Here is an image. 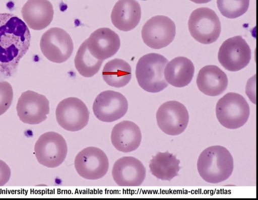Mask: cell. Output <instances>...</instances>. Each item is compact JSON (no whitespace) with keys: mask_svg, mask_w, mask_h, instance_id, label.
<instances>
[{"mask_svg":"<svg viewBox=\"0 0 258 200\" xmlns=\"http://www.w3.org/2000/svg\"><path fill=\"white\" fill-rule=\"evenodd\" d=\"M26 24L17 16L0 13V79L14 75L30 45Z\"/></svg>","mask_w":258,"mask_h":200,"instance_id":"1","label":"cell"},{"mask_svg":"<svg viewBox=\"0 0 258 200\" xmlns=\"http://www.w3.org/2000/svg\"><path fill=\"white\" fill-rule=\"evenodd\" d=\"M197 168L201 177L210 183H218L227 179L234 168L233 157L224 147L212 146L200 154Z\"/></svg>","mask_w":258,"mask_h":200,"instance_id":"2","label":"cell"},{"mask_svg":"<svg viewBox=\"0 0 258 200\" xmlns=\"http://www.w3.org/2000/svg\"><path fill=\"white\" fill-rule=\"evenodd\" d=\"M168 60L156 53L142 56L136 68V76L139 86L150 93L159 92L166 88L168 83L164 75V70Z\"/></svg>","mask_w":258,"mask_h":200,"instance_id":"3","label":"cell"},{"mask_svg":"<svg viewBox=\"0 0 258 200\" xmlns=\"http://www.w3.org/2000/svg\"><path fill=\"white\" fill-rule=\"evenodd\" d=\"M250 108L240 94L229 92L220 98L216 106V115L220 123L228 129H237L247 121Z\"/></svg>","mask_w":258,"mask_h":200,"instance_id":"4","label":"cell"},{"mask_svg":"<svg viewBox=\"0 0 258 200\" xmlns=\"http://www.w3.org/2000/svg\"><path fill=\"white\" fill-rule=\"evenodd\" d=\"M188 26L191 36L202 44L215 42L221 33L219 18L213 10L208 8L194 10L190 15Z\"/></svg>","mask_w":258,"mask_h":200,"instance_id":"5","label":"cell"},{"mask_svg":"<svg viewBox=\"0 0 258 200\" xmlns=\"http://www.w3.org/2000/svg\"><path fill=\"white\" fill-rule=\"evenodd\" d=\"M68 147L66 140L59 134L48 131L42 134L34 145V154L38 162L48 168H55L66 158Z\"/></svg>","mask_w":258,"mask_h":200,"instance_id":"6","label":"cell"},{"mask_svg":"<svg viewBox=\"0 0 258 200\" xmlns=\"http://www.w3.org/2000/svg\"><path fill=\"white\" fill-rule=\"evenodd\" d=\"M40 46L47 59L58 63L68 60L74 49L70 35L64 30L58 27L50 28L43 34Z\"/></svg>","mask_w":258,"mask_h":200,"instance_id":"7","label":"cell"},{"mask_svg":"<svg viewBox=\"0 0 258 200\" xmlns=\"http://www.w3.org/2000/svg\"><path fill=\"white\" fill-rule=\"evenodd\" d=\"M89 111L86 104L76 97H69L61 100L55 110L56 119L65 130L77 131L88 124Z\"/></svg>","mask_w":258,"mask_h":200,"instance_id":"8","label":"cell"},{"mask_svg":"<svg viewBox=\"0 0 258 200\" xmlns=\"http://www.w3.org/2000/svg\"><path fill=\"white\" fill-rule=\"evenodd\" d=\"M156 117L160 129L170 136L183 132L189 121L186 108L177 101H168L161 104L157 111Z\"/></svg>","mask_w":258,"mask_h":200,"instance_id":"9","label":"cell"},{"mask_svg":"<svg viewBox=\"0 0 258 200\" xmlns=\"http://www.w3.org/2000/svg\"><path fill=\"white\" fill-rule=\"evenodd\" d=\"M75 168L82 177L96 180L107 172L109 162L106 154L100 149L88 147L78 153L74 161Z\"/></svg>","mask_w":258,"mask_h":200,"instance_id":"10","label":"cell"},{"mask_svg":"<svg viewBox=\"0 0 258 200\" xmlns=\"http://www.w3.org/2000/svg\"><path fill=\"white\" fill-rule=\"evenodd\" d=\"M144 42L149 47L160 49L168 46L174 39L176 27L174 22L165 16H156L148 20L142 29Z\"/></svg>","mask_w":258,"mask_h":200,"instance_id":"11","label":"cell"},{"mask_svg":"<svg viewBox=\"0 0 258 200\" xmlns=\"http://www.w3.org/2000/svg\"><path fill=\"white\" fill-rule=\"evenodd\" d=\"M49 102L42 94L31 90L23 92L16 106L20 120L28 124H38L47 118L49 113Z\"/></svg>","mask_w":258,"mask_h":200,"instance_id":"12","label":"cell"},{"mask_svg":"<svg viewBox=\"0 0 258 200\" xmlns=\"http://www.w3.org/2000/svg\"><path fill=\"white\" fill-rule=\"evenodd\" d=\"M218 58L226 70L236 72L249 63L251 59V50L241 36H234L223 42L219 48Z\"/></svg>","mask_w":258,"mask_h":200,"instance_id":"13","label":"cell"},{"mask_svg":"<svg viewBox=\"0 0 258 200\" xmlns=\"http://www.w3.org/2000/svg\"><path fill=\"white\" fill-rule=\"evenodd\" d=\"M94 115L99 120L111 122L122 117L128 109V102L121 93L106 90L99 94L93 104Z\"/></svg>","mask_w":258,"mask_h":200,"instance_id":"14","label":"cell"},{"mask_svg":"<svg viewBox=\"0 0 258 200\" xmlns=\"http://www.w3.org/2000/svg\"><path fill=\"white\" fill-rule=\"evenodd\" d=\"M146 170L142 163L132 156H125L117 160L113 164L112 175L119 186H138L146 177Z\"/></svg>","mask_w":258,"mask_h":200,"instance_id":"15","label":"cell"},{"mask_svg":"<svg viewBox=\"0 0 258 200\" xmlns=\"http://www.w3.org/2000/svg\"><path fill=\"white\" fill-rule=\"evenodd\" d=\"M86 41L89 52L96 58L103 61L114 55L120 46L119 36L108 28L96 30Z\"/></svg>","mask_w":258,"mask_h":200,"instance_id":"16","label":"cell"},{"mask_svg":"<svg viewBox=\"0 0 258 200\" xmlns=\"http://www.w3.org/2000/svg\"><path fill=\"white\" fill-rule=\"evenodd\" d=\"M21 13L29 27L35 30H40L50 24L54 11L48 0H28L22 7Z\"/></svg>","mask_w":258,"mask_h":200,"instance_id":"17","label":"cell"},{"mask_svg":"<svg viewBox=\"0 0 258 200\" xmlns=\"http://www.w3.org/2000/svg\"><path fill=\"white\" fill-rule=\"evenodd\" d=\"M142 140L139 126L133 121L124 120L116 124L111 134L112 145L118 151L128 153L137 149Z\"/></svg>","mask_w":258,"mask_h":200,"instance_id":"18","label":"cell"},{"mask_svg":"<svg viewBox=\"0 0 258 200\" xmlns=\"http://www.w3.org/2000/svg\"><path fill=\"white\" fill-rule=\"evenodd\" d=\"M141 17V7L136 0H118L111 14L113 25L122 31L134 29L139 23Z\"/></svg>","mask_w":258,"mask_h":200,"instance_id":"19","label":"cell"},{"mask_svg":"<svg viewBox=\"0 0 258 200\" xmlns=\"http://www.w3.org/2000/svg\"><path fill=\"white\" fill-rule=\"evenodd\" d=\"M226 74L215 65H207L199 71L197 84L200 91L210 96L222 94L228 86Z\"/></svg>","mask_w":258,"mask_h":200,"instance_id":"20","label":"cell"},{"mask_svg":"<svg viewBox=\"0 0 258 200\" xmlns=\"http://www.w3.org/2000/svg\"><path fill=\"white\" fill-rule=\"evenodd\" d=\"M194 72V65L190 59L184 56H178L167 63L164 74L168 83L181 88L190 83Z\"/></svg>","mask_w":258,"mask_h":200,"instance_id":"21","label":"cell"},{"mask_svg":"<svg viewBox=\"0 0 258 200\" xmlns=\"http://www.w3.org/2000/svg\"><path fill=\"white\" fill-rule=\"evenodd\" d=\"M180 161L169 152H158L150 161L149 168L152 175L162 180L170 181L178 176Z\"/></svg>","mask_w":258,"mask_h":200,"instance_id":"22","label":"cell"},{"mask_svg":"<svg viewBox=\"0 0 258 200\" xmlns=\"http://www.w3.org/2000/svg\"><path fill=\"white\" fill-rule=\"evenodd\" d=\"M104 81L109 86L120 88L126 85L132 78V69L125 60L114 58L104 65L102 73Z\"/></svg>","mask_w":258,"mask_h":200,"instance_id":"23","label":"cell"},{"mask_svg":"<svg viewBox=\"0 0 258 200\" xmlns=\"http://www.w3.org/2000/svg\"><path fill=\"white\" fill-rule=\"evenodd\" d=\"M103 61L94 57L89 51L86 40L79 47L74 62L76 69L82 76L89 78L99 71Z\"/></svg>","mask_w":258,"mask_h":200,"instance_id":"24","label":"cell"},{"mask_svg":"<svg viewBox=\"0 0 258 200\" xmlns=\"http://www.w3.org/2000/svg\"><path fill=\"white\" fill-rule=\"evenodd\" d=\"M221 14L229 19L238 18L247 11L249 0H217Z\"/></svg>","mask_w":258,"mask_h":200,"instance_id":"25","label":"cell"},{"mask_svg":"<svg viewBox=\"0 0 258 200\" xmlns=\"http://www.w3.org/2000/svg\"><path fill=\"white\" fill-rule=\"evenodd\" d=\"M13 99V91L11 84L6 81H0V116L10 108Z\"/></svg>","mask_w":258,"mask_h":200,"instance_id":"26","label":"cell"},{"mask_svg":"<svg viewBox=\"0 0 258 200\" xmlns=\"http://www.w3.org/2000/svg\"><path fill=\"white\" fill-rule=\"evenodd\" d=\"M11 176V170L8 165L0 159V186L5 185Z\"/></svg>","mask_w":258,"mask_h":200,"instance_id":"27","label":"cell"},{"mask_svg":"<svg viewBox=\"0 0 258 200\" xmlns=\"http://www.w3.org/2000/svg\"><path fill=\"white\" fill-rule=\"evenodd\" d=\"M196 4H205L210 2L212 0H190Z\"/></svg>","mask_w":258,"mask_h":200,"instance_id":"28","label":"cell"},{"mask_svg":"<svg viewBox=\"0 0 258 200\" xmlns=\"http://www.w3.org/2000/svg\"><path fill=\"white\" fill-rule=\"evenodd\" d=\"M142 1H146V0H142Z\"/></svg>","mask_w":258,"mask_h":200,"instance_id":"29","label":"cell"}]
</instances>
